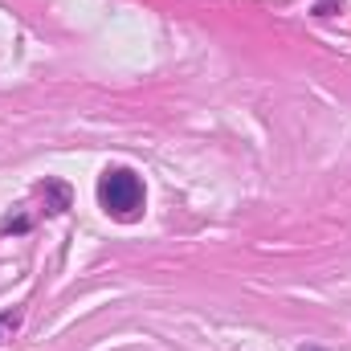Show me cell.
Segmentation results:
<instances>
[{"label":"cell","mask_w":351,"mask_h":351,"mask_svg":"<svg viewBox=\"0 0 351 351\" xmlns=\"http://www.w3.org/2000/svg\"><path fill=\"white\" fill-rule=\"evenodd\" d=\"M4 323H8V319H0V339H4Z\"/></svg>","instance_id":"3957f363"},{"label":"cell","mask_w":351,"mask_h":351,"mask_svg":"<svg viewBox=\"0 0 351 351\" xmlns=\"http://www.w3.org/2000/svg\"><path fill=\"white\" fill-rule=\"evenodd\" d=\"M302 351H319V348H302Z\"/></svg>","instance_id":"277c9868"},{"label":"cell","mask_w":351,"mask_h":351,"mask_svg":"<svg viewBox=\"0 0 351 351\" xmlns=\"http://www.w3.org/2000/svg\"><path fill=\"white\" fill-rule=\"evenodd\" d=\"M331 4H335V0H319V12H327V8H331Z\"/></svg>","instance_id":"7a4b0ae2"},{"label":"cell","mask_w":351,"mask_h":351,"mask_svg":"<svg viewBox=\"0 0 351 351\" xmlns=\"http://www.w3.org/2000/svg\"><path fill=\"white\" fill-rule=\"evenodd\" d=\"M98 204L106 217L131 225L143 217V204H147V192H143V180L131 172V168H106L98 180Z\"/></svg>","instance_id":"6da1fadb"}]
</instances>
